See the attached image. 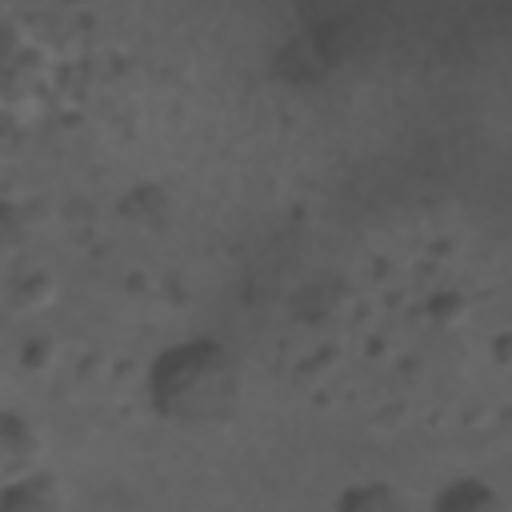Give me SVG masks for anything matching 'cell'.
Wrapping results in <instances>:
<instances>
[{
	"instance_id": "cell-1",
	"label": "cell",
	"mask_w": 512,
	"mask_h": 512,
	"mask_svg": "<svg viewBox=\"0 0 512 512\" xmlns=\"http://www.w3.org/2000/svg\"><path fill=\"white\" fill-rule=\"evenodd\" d=\"M148 400L156 416L172 424H220L240 404V360L228 344L208 336L176 340L148 368Z\"/></svg>"
},
{
	"instance_id": "cell-2",
	"label": "cell",
	"mask_w": 512,
	"mask_h": 512,
	"mask_svg": "<svg viewBox=\"0 0 512 512\" xmlns=\"http://www.w3.org/2000/svg\"><path fill=\"white\" fill-rule=\"evenodd\" d=\"M432 504L436 508H448V512H476V508H496L500 496L484 480H452L448 488L436 492Z\"/></svg>"
},
{
	"instance_id": "cell-3",
	"label": "cell",
	"mask_w": 512,
	"mask_h": 512,
	"mask_svg": "<svg viewBox=\"0 0 512 512\" xmlns=\"http://www.w3.org/2000/svg\"><path fill=\"white\" fill-rule=\"evenodd\" d=\"M60 496L52 492V480L48 476H24V480H12L4 488V508L12 512H28V508H56Z\"/></svg>"
},
{
	"instance_id": "cell-4",
	"label": "cell",
	"mask_w": 512,
	"mask_h": 512,
	"mask_svg": "<svg viewBox=\"0 0 512 512\" xmlns=\"http://www.w3.org/2000/svg\"><path fill=\"white\" fill-rule=\"evenodd\" d=\"M336 504L340 508H352V512H384V508H400L404 500L388 484H360V488H348Z\"/></svg>"
}]
</instances>
